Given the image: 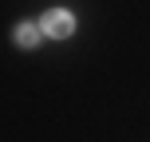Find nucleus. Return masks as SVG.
<instances>
[{"mask_svg":"<svg viewBox=\"0 0 150 142\" xmlns=\"http://www.w3.org/2000/svg\"><path fill=\"white\" fill-rule=\"evenodd\" d=\"M40 36H44V32H40L36 24H20V28H16V44H20V47H36Z\"/></svg>","mask_w":150,"mask_h":142,"instance_id":"nucleus-2","label":"nucleus"},{"mask_svg":"<svg viewBox=\"0 0 150 142\" xmlns=\"http://www.w3.org/2000/svg\"><path fill=\"white\" fill-rule=\"evenodd\" d=\"M40 32H44L47 40H67L71 32H75V16H71V12H63V8H55V12H47V16H44Z\"/></svg>","mask_w":150,"mask_h":142,"instance_id":"nucleus-1","label":"nucleus"}]
</instances>
